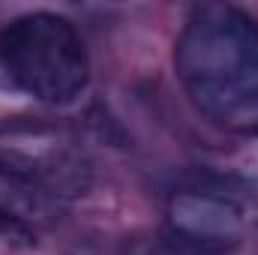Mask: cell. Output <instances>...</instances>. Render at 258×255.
<instances>
[{"label":"cell","mask_w":258,"mask_h":255,"mask_svg":"<svg viewBox=\"0 0 258 255\" xmlns=\"http://www.w3.org/2000/svg\"><path fill=\"white\" fill-rule=\"evenodd\" d=\"M0 63L30 96L66 105L90 78L87 48L75 24L54 12H27L0 33Z\"/></svg>","instance_id":"2"},{"label":"cell","mask_w":258,"mask_h":255,"mask_svg":"<svg viewBox=\"0 0 258 255\" xmlns=\"http://www.w3.org/2000/svg\"><path fill=\"white\" fill-rule=\"evenodd\" d=\"M174 72L195 111L258 138V18L225 3L195 6L174 42Z\"/></svg>","instance_id":"1"},{"label":"cell","mask_w":258,"mask_h":255,"mask_svg":"<svg viewBox=\"0 0 258 255\" xmlns=\"http://www.w3.org/2000/svg\"><path fill=\"white\" fill-rule=\"evenodd\" d=\"M237 171H240V186L246 192H255L258 195V138H255V147L243 156Z\"/></svg>","instance_id":"6"},{"label":"cell","mask_w":258,"mask_h":255,"mask_svg":"<svg viewBox=\"0 0 258 255\" xmlns=\"http://www.w3.org/2000/svg\"><path fill=\"white\" fill-rule=\"evenodd\" d=\"M36 240L39 234L33 228L0 210V255H27L36 249Z\"/></svg>","instance_id":"5"},{"label":"cell","mask_w":258,"mask_h":255,"mask_svg":"<svg viewBox=\"0 0 258 255\" xmlns=\"http://www.w3.org/2000/svg\"><path fill=\"white\" fill-rule=\"evenodd\" d=\"M84 183V165L66 150H27L21 144L0 147V210L36 234L63 219Z\"/></svg>","instance_id":"3"},{"label":"cell","mask_w":258,"mask_h":255,"mask_svg":"<svg viewBox=\"0 0 258 255\" xmlns=\"http://www.w3.org/2000/svg\"><path fill=\"white\" fill-rule=\"evenodd\" d=\"M72 255H135V252L123 249V246H111V243H87V246H78Z\"/></svg>","instance_id":"7"},{"label":"cell","mask_w":258,"mask_h":255,"mask_svg":"<svg viewBox=\"0 0 258 255\" xmlns=\"http://www.w3.org/2000/svg\"><path fill=\"white\" fill-rule=\"evenodd\" d=\"M225 183L180 186L165 207V237L183 255H231L249 228V198Z\"/></svg>","instance_id":"4"}]
</instances>
